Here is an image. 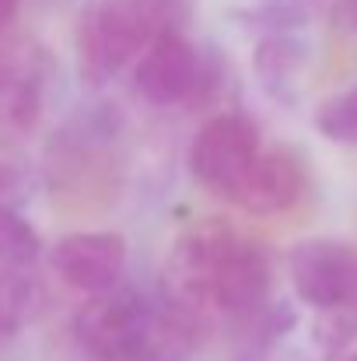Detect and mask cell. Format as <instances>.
I'll return each instance as SVG.
<instances>
[{
    "label": "cell",
    "instance_id": "1",
    "mask_svg": "<svg viewBox=\"0 0 357 361\" xmlns=\"http://www.w3.org/2000/svg\"><path fill=\"white\" fill-rule=\"evenodd\" d=\"M158 32H175L147 0H88L77 18V71L88 88H106L140 60Z\"/></svg>",
    "mask_w": 357,
    "mask_h": 361
},
{
    "label": "cell",
    "instance_id": "2",
    "mask_svg": "<svg viewBox=\"0 0 357 361\" xmlns=\"http://www.w3.org/2000/svg\"><path fill=\"white\" fill-rule=\"evenodd\" d=\"M154 316L158 302L123 281L77 309L74 341L92 361H147Z\"/></svg>",
    "mask_w": 357,
    "mask_h": 361
},
{
    "label": "cell",
    "instance_id": "3",
    "mask_svg": "<svg viewBox=\"0 0 357 361\" xmlns=\"http://www.w3.org/2000/svg\"><path fill=\"white\" fill-rule=\"evenodd\" d=\"M238 242H242L238 228L225 218H200L186 225L165 256L161 298L186 312L207 316V309H214L218 277Z\"/></svg>",
    "mask_w": 357,
    "mask_h": 361
},
{
    "label": "cell",
    "instance_id": "4",
    "mask_svg": "<svg viewBox=\"0 0 357 361\" xmlns=\"http://www.w3.org/2000/svg\"><path fill=\"white\" fill-rule=\"evenodd\" d=\"M259 151H263V133L256 120L249 113L225 109L196 130L189 144V172L207 193L232 200Z\"/></svg>",
    "mask_w": 357,
    "mask_h": 361
},
{
    "label": "cell",
    "instance_id": "5",
    "mask_svg": "<svg viewBox=\"0 0 357 361\" xmlns=\"http://www.w3.org/2000/svg\"><path fill=\"white\" fill-rule=\"evenodd\" d=\"M287 277L294 295L315 312L357 305V245L344 239H301L287 252Z\"/></svg>",
    "mask_w": 357,
    "mask_h": 361
},
{
    "label": "cell",
    "instance_id": "6",
    "mask_svg": "<svg viewBox=\"0 0 357 361\" xmlns=\"http://www.w3.org/2000/svg\"><path fill=\"white\" fill-rule=\"evenodd\" d=\"M49 60L39 46H0V147L21 144L42 116Z\"/></svg>",
    "mask_w": 357,
    "mask_h": 361
},
{
    "label": "cell",
    "instance_id": "7",
    "mask_svg": "<svg viewBox=\"0 0 357 361\" xmlns=\"http://www.w3.org/2000/svg\"><path fill=\"white\" fill-rule=\"evenodd\" d=\"M200 53L182 32H158L133 63V88L147 106H179L200 88Z\"/></svg>",
    "mask_w": 357,
    "mask_h": 361
},
{
    "label": "cell",
    "instance_id": "8",
    "mask_svg": "<svg viewBox=\"0 0 357 361\" xmlns=\"http://www.w3.org/2000/svg\"><path fill=\"white\" fill-rule=\"evenodd\" d=\"M126 259L130 249L119 232H70L49 249L53 274L88 298L123 284Z\"/></svg>",
    "mask_w": 357,
    "mask_h": 361
},
{
    "label": "cell",
    "instance_id": "9",
    "mask_svg": "<svg viewBox=\"0 0 357 361\" xmlns=\"http://www.w3.org/2000/svg\"><path fill=\"white\" fill-rule=\"evenodd\" d=\"M305 165L291 151H259V158L242 176L238 190L232 193L238 207L252 218H277L298 207L305 193Z\"/></svg>",
    "mask_w": 357,
    "mask_h": 361
},
{
    "label": "cell",
    "instance_id": "10",
    "mask_svg": "<svg viewBox=\"0 0 357 361\" xmlns=\"http://www.w3.org/2000/svg\"><path fill=\"white\" fill-rule=\"evenodd\" d=\"M270 288H273V256L263 242L245 239L235 245V252L228 256L218 288H214V309L228 312L238 319L256 316L266 302H270Z\"/></svg>",
    "mask_w": 357,
    "mask_h": 361
},
{
    "label": "cell",
    "instance_id": "11",
    "mask_svg": "<svg viewBox=\"0 0 357 361\" xmlns=\"http://www.w3.org/2000/svg\"><path fill=\"white\" fill-rule=\"evenodd\" d=\"M308 60H312V53H308L305 39H298L294 32H270V35H259V42L252 46L256 81L280 106H294L301 99Z\"/></svg>",
    "mask_w": 357,
    "mask_h": 361
},
{
    "label": "cell",
    "instance_id": "12",
    "mask_svg": "<svg viewBox=\"0 0 357 361\" xmlns=\"http://www.w3.org/2000/svg\"><path fill=\"white\" fill-rule=\"evenodd\" d=\"M42 309L39 281L21 267H0V337L28 326Z\"/></svg>",
    "mask_w": 357,
    "mask_h": 361
},
{
    "label": "cell",
    "instance_id": "13",
    "mask_svg": "<svg viewBox=\"0 0 357 361\" xmlns=\"http://www.w3.org/2000/svg\"><path fill=\"white\" fill-rule=\"evenodd\" d=\"M42 252V235L21 211H0V267H32Z\"/></svg>",
    "mask_w": 357,
    "mask_h": 361
},
{
    "label": "cell",
    "instance_id": "14",
    "mask_svg": "<svg viewBox=\"0 0 357 361\" xmlns=\"http://www.w3.org/2000/svg\"><path fill=\"white\" fill-rule=\"evenodd\" d=\"M315 130L344 147H357V85L330 95L315 109Z\"/></svg>",
    "mask_w": 357,
    "mask_h": 361
},
{
    "label": "cell",
    "instance_id": "15",
    "mask_svg": "<svg viewBox=\"0 0 357 361\" xmlns=\"http://www.w3.org/2000/svg\"><path fill=\"white\" fill-rule=\"evenodd\" d=\"M32 200V176L18 161L0 158V211H21Z\"/></svg>",
    "mask_w": 357,
    "mask_h": 361
},
{
    "label": "cell",
    "instance_id": "16",
    "mask_svg": "<svg viewBox=\"0 0 357 361\" xmlns=\"http://www.w3.org/2000/svg\"><path fill=\"white\" fill-rule=\"evenodd\" d=\"M357 334V316L351 309H337V312H322L315 323V341L326 351H340L344 344H351Z\"/></svg>",
    "mask_w": 357,
    "mask_h": 361
},
{
    "label": "cell",
    "instance_id": "17",
    "mask_svg": "<svg viewBox=\"0 0 357 361\" xmlns=\"http://www.w3.org/2000/svg\"><path fill=\"white\" fill-rule=\"evenodd\" d=\"M333 25L357 39V0H333Z\"/></svg>",
    "mask_w": 357,
    "mask_h": 361
},
{
    "label": "cell",
    "instance_id": "18",
    "mask_svg": "<svg viewBox=\"0 0 357 361\" xmlns=\"http://www.w3.org/2000/svg\"><path fill=\"white\" fill-rule=\"evenodd\" d=\"M147 4H154L161 14H165V21L179 32V14H182V7H186V0H147Z\"/></svg>",
    "mask_w": 357,
    "mask_h": 361
},
{
    "label": "cell",
    "instance_id": "19",
    "mask_svg": "<svg viewBox=\"0 0 357 361\" xmlns=\"http://www.w3.org/2000/svg\"><path fill=\"white\" fill-rule=\"evenodd\" d=\"M14 11H18V0H0V35H4L7 25L14 21Z\"/></svg>",
    "mask_w": 357,
    "mask_h": 361
},
{
    "label": "cell",
    "instance_id": "20",
    "mask_svg": "<svg viewBox=\"0 0 357 361\" xmlns=\"http://www.w3.org/2000/svg\"><path fill=\"white\" fill-rule=\"evenodd\" d=\"M340 361H357V355H347V358H340Z\"/></svg>",
    "mask_w": 357,
    "mask_h": 361
}]
</instances>
